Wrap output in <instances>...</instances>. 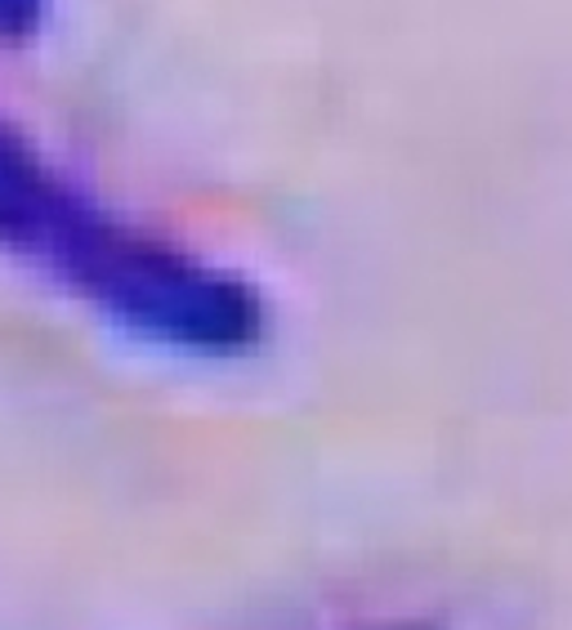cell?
I'll return each instance as SVG.
<instances>
[{
    "label": "cell",
    "instance_id": "obj_1",
    "mask_svg": "<svg viewBox=\"0 0 572 630\" xmlns=\"http://www.w3.org/2000/svg\"><path fill=\"white\" fill-rule=\"evenodd\" d=\"M0 251L139 340L184 354H247L264 335L255 286L139 233L81 197L0 122Z\"/></svg>",
    "mask_w": 572,
    "mask_h": 630
},
{
    "label": "cell",
    "instance_id": "obj_2",
    "mask_svg": "<svg viewBox=\"0 0 572 630\" xmlns=\"http://www.w3.org/2000/svg\"><path fill=\"white\" fill-rule=\"evenodd\" d=\"M41 5L45 0H0V36H10V41L32 36V27L41 19Z\"/></svg>",
    "mask_w": 572,
    "mask_h": 630
}]
</instances>
